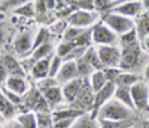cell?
Here are the masks:
<instances>
[{"instance_id": "cell-39", "label": "cell", "mask_w": 149, "mask_h": 128, "mask_svg": "<svg viewBox=\"0 0 149 128\" xmlns=\"http://www.w3.org/2000/svg\"><path fill=\"white\" fill-rule=\"evenodd\" d=\"M93 5H94V10H97L98 14H103V12L110 10L112 0H93Z\"/></svg>"}, {"instance_id": "cell-49", "label": "cell", "mask_w": 149, "mask_h": 128, "mask_svg": "<svg viewBox=\"0 0 149 128\" xmlns=\"http://www.w3.org/2000/svg\"><path fill=\"white\" fill-rule=\"evenodd\" d=\"M131 128H142V127H140V125H139V124H134V125H133V127H131Z\"/></svg>"}, {"instance_id": "cell-44", "label": "cell", "mask_w": 149, "mask_h": 128, "mask_svg": "<svg viewBox=\"0 0 149 128\" xmlns=\"http://www.w3.org/2000/svg\"><path fill=\"white\" fill-rule=\"evenodd\" d=\"M140 45H142V49L145 51L146 54H149V34L146 37H143V39L140 40Z\"/></svg>"}, {"instance_id": "cell-41", "label": "cell", "mask_w": 149, "mask_h": 128, "mask_svg": "<svg viewBox=\"0 0 149 128\" xmlns=\"http://www.w3.org/2000/svg\"><path fill=\"white\" fill-rule=\"evenodd\" d=\"M74 121L76 119H58V121H54L52 128H72Z\"/></svg>"}, {"instance_id": "cell-8", "label": "cell", "mask_w": 149, "mask_h": 128, "mask_svg": "<svg viewBox=\"0 0 149 128\" xmlns=\"http://www.w3.org/2000/svg\"><path fill=\"white\" fill-rule=\"evenodd\" d=\"M131 98L136 112H149V86L146 81H139L131 88Z\"/></svg>"}, {"instance_id": "cell-32", "label": "cell", "mask_w": 149, "mask_h": 128, "mask_svg": "<svg viewBox=\"0 0 149 128\" xmlns=\"http://www.w3.org/2000/svg\"><path fill=\"white\" fill-rule=\"evenodd\" d=\"M37 118V128H52L54 118H52V112H39L36 113Z\"/></svg>"}, {"instance_id": "cell-7", "label": "cell", "mask_w": 149, "mask_h": 128, "mask_svg": "<svg viewBox=\"0 0 149 128\" xmlns=\"http://www.w3.org/2000/svg\"><path fill=\"white\" fill-rule=\"evenodd\" d=\"M100 21V14L97 10H84V9H76L67 17L69 25L79 29H91L95 22Z\"/></svg>"}, {"instance_id": "cell-21", "label": "cell", "mask_w": 149, "mask_h": 128, "mask_svg": "<svg viewBox=\"0 0 149 128\" xmlns=\"http://www.w3.org/2000/svg\"><path fill=\"white\" fill-rule=\"evenodd\" d=\"M142 74L140 73H134V72H121V74L118 76V79L115 81L116 86H127L131 88L134 83H137L139 81H142Z\"/></svg>"}, {"instance_id": "cell-14", "label": "cell", "mask_w": 149, "mask_h": 128, "mask_svg": "<svg viewBox=\"0 0 149 128\" xmlns=\"http://www.w3.org/2000/svg\"><path fill=\"white\" fill-rule=\"evenodd\" d=\"M110 10L116 12L119 15H124V17H128L131 19H136L142 12H143V6H142V2L140 0H133V2H127V3H121V5H116L113 6Z\"/></svg>"}, {"instance_id": "cell-42", "label": "cell", "mask_w": 149, "mask_h": 128, "mask_svg": "<svg viewBox=\"0 0 149 128\" xmlns=\"http://www.w3.org/2000/svg\"><path fill=\"white\" fill-rule=\"evenodd\" d=\"M9 78V73H8V70L5 69V66L2 63H0V86L2 85H5V82H6V79Z\"/></svg>"}, {"instance_id": "cell-20", "label": "cell", "mask_w": 149, "mask_h": 128, "mask_svg": "<svg viewBox=\"0 0 149 128\" xmlns=\"http://www.w3.org/2000/svg\"><path fill=\"white\" fill-rule=\"evenodd\" d=\"M85 115V112L79 110V109H74L73 106L70 107H60V109H54L52 110V118L54 121L58 119H78L79 116Z\"/></svg>"}, {"instance_id": "cell-27", "label": "cell", "mask_w": 149, "mask_h": 128, "mask_svg": "<svg viewBox=\"0 0 149 128\" xmlns=\"http://www.w3.org/2000/svg\"><path fill=\"white\" fill-rule=\"evenodd\" d=\"M72 128H100V125H98L97 119L90 116V113H85V115H82V116H79L76 121H74Z\"/></svg>"}, {"instance_id": "cell-25", "label": "cell", "mask_w": 149, "mask_h": 128, "mask_svg": "<svg viewBox=\"0 0 149 128\" xmlns=\"http://www.w3.org/2000/svg\"><path fill=\"white\" fill-rule=\"evenodd\" d=\"M24 128H37V118H36V113L30 112V110H24L19 115H17L15 118Z\"/></svg>"}, {"instance_id": "cell-35", "label": "cell", "mask_w": 149, "mask_h": 128, "mask_svg": "<svg viewBox=\"0 0 149 128\" xmlns=\"http://www.w3.org/2000/svg\"><path fill=\"white\" fill-rule=\"evenodd\" d=\"M63 58H61L60 55H57V54H54L52 57H51V64H49V76H52V78H55V76L58 74V72H60V69H61V66H63Z\"/></svg>"}, {"instance_id": "cell-16", "label": "cell", "mask_w": 149, "mask_h": 128, "mask_svg": "<svg viewBox=\"0 0 149 128\" xmlns=\"http://www.w3.org/2000/svg\"><path fill=\"white\" fill-rule=\"evenodd\" d=\"M84 81H85V79H82V78H76V79H73V81H70V82H67V83H64V85H61L66 103L72 104L73 101H74V98L78 97L81 88H82V85H84Z\"/></svg>"}, {"instance_id": "cell-46", "label": "cell", "mask_w": 149, "mask_h": 128, "mask_svg": "<svg viewBox=\"0 0 149 128\" xmlns=\"http://www.w3.org/2000/svg\"><path fill=\"white\" fill-rule=\"evenodd\" d=\"M139 125H140L142 128H149V118H145V119H142V121L139 122Z\"/></svg>"}, {"instance_id": "cell-23", "label": "cell", "mask_w": 149, "mask_h": 128, "mask_svg": "<svg viewBox=\"0 0 149 128\" xmlns=\"http://www.w3.org/2000/svg\"><path fill=\"white\" fill-rule=\"evenodd\" d=\"M140 45V39H139V36H137V31L131 30L125 34H122L119 36V40H118V46L121 49H127V48H134V46H139Z\"/></svg>"}, {"instance_id": "cell-53", "label": "cell", "mask_w": 149, "mask_h": 128, "mask_svg": "<svg viewBox=\"0 0 149 128\" xmlns=\"http://www.w3.org/2000/svg\"><path fill=\"white\" fill-rule=\"evenodd\" d=\"M112 2H115V0H112Z\"/></svg>"}, {"instance_id": "cell-10", "label": "cell", "mask_w": 149, "mask_h": 128, "mask_svg": "<svg viewBox=\"0 0 149 128\" xmlns=\"http://www.w3.org/2000/svg\"><path fill=\"white\" fill-rule=\"evenodd\" d=\"M98 58H100L103 69L104 67H119L121 63V48L118 45H103L95 46Z\"/></svg>"}, {"instance_id": "cell-40", "label": "cell", "mask_w": 149, "mask_h": 128, "mask_svg": "<svg viewBox=\"0 0 149 128\" xmlns=\"http://www.w3.org/2000/svg\"><path fill=\"white\" fill-rule=\"evenodd\" d=\"M34 8H36V15H45L49 10L46 6V0H34Z\"/></svg>"}, {"instance_id": "cell-26", "label": "cell", "mask_w": 149, "mask_h": 128, "mask_svg": "<svg viewBox=\"0 0 149 128\" xmlns=\"http://www.w3.org/2000/svg\"><path fill=\"white\" fill-rule=\"evenodd\" d=\"M88 82H90V85H91V88H93L94 93L100 91V89L107 83V79H106V76H104L103 69H102V70H95V72L90 76V78H88Z\"/></svg>"}, {"instance_id": "cell-29", "label": "cell", "mask_w": 149, "mask_h": 128, "mask_svg": "<svg viewBox=\"0 0 149 128\" xmlns=\"http://www.w3.org/2000/svg\"><path fill=\"white\" fill-rule=\"evenodd\" d=\"M84 58L88 61L91 66L95 69V70H102L103 69V64H102V61H100V58H98V52H97V48L93 45V46H90L88 49H86V52H85V55H84Z\"/></svg>"}, {"instance_id": "cell-2", "label": "cell", "mask_w": 149, "mask_h": 128, "mask_svg": "<svg viewBox=\"0 0 149 128\" xmlns=\"http://www.w3.org/2000/svg\"><path fill=\"white\" fill-rule=\"evenodd\" d=\"M97 119H107V121H130L134 119V110L122 104L116 98L109 100L107 103L98 110Z\"/></svg>"}, {"instance_id": "cell-34", "label": "cell", "mask_w": 149, "mask_h": 128, "mask_svg": "<svg viewBox=\"0 0 149 128\" xmlns=\"http://www.w3.org/2000/svg\"><path fill=\"white\" fill-rule=\"evenodd\" d=\"M86 29H79V27H73V25H69V27L66 29L63 37H61V40H66V42H73L74 39H76L78 36H81Z\"/></svg>"}, {"instance_id": "cell-13", "label": "cell", "mask_w": 149, "mask_h": 128, "mask_svg": "<svg viewBox=\"0 0 149 128\" xmlns=\"http://www.w3.org/2000/svg\"><path fill=\"white\" fill-rule=\"evenodd\" d=\"M76 78H79L76 61L74 60H64L58 74L55 76V79L58 81L60 85H64V83H67V82H70L73 79H76Z\"/></svg>"}, {"instance_id": "cell-28", "label": "cell", "mask_w": 149, "mask_h": 128, "mask_svg": "<svg viewBox=\"0 0 149 128\" xmlns=\"http://www.w3.org/2000/svg\"><path fill=\"white\" fill-rule=\"evenodd\" d=\"M12 12L22 18H33L36 15V8H34V3L33 2H27V3H22L17 8L12 9Z\"/></svg>"}, {"instance_id": "cell-38", "label": "cell", "mask_w": 149, "mask_h": 128, "mask_svg": "<svg viewBox=\"0 0 149 128\" xmlns=\"http://www.w3.org/2000/svg\"><path fill=\"white\" fill-rule=\"evenodd\" d=\"M103 72H104V76H106L107 82H113L115 83V81L118 79V76L122 72V69L121 67H104Z\"/></svg>"}, {"instance_id": "cell-48", "label": "cell", "mask_w": 149, "mask_h": 128, "mask_svg": "<svg viewBox=\"0 0 149 128\" xmlns=\"http://www.w3.org/2000/svg\"><path fill=\"white\" fill-rule=\"evenodd\" d=\"M3 42H5V31L2 29V25H0V46L3 45Z\"/></svg>"}, {"instance_id": "cell-11", "label": "cell", "mask_w": 149, "mask_h": 128, "mask_svg": "<svg viewBox=\"0 0 149 128\" xmlns=\"http://www.w3.org/2000/svg\"><path fill=\"white\" fill-rule=\"evenodd\" d=\"M115 89H116V85L113 82H107L100 91L95 93V97H94V106H93V110L90 113V116L97 119V115H98V110H100L109 100L113 98V94H115Z\"/></svg>"}, {"instance_id": "cell-51", "label": "cell", "mask_w": 149, "mask_h": 128, "mask_svg": "<svg viewBox=\"0 0 149 128\" xmlns=\"http://www.w3.org/2000/svg\"><path fill=\"white\" fill-rule=\"evenodd\" d=\"M2 119H3V118H2V115H0V121H2Z\"/></svg>"}, {"instance_id": "cell-6", "label": "cell", "mask_w": 149, "mask_h": 128, "mask_svg": "<svg viewBox=\"0 0 149 128\" xmlns=\"http://www.w3.org/2000/svg\"><path fill=\"white\" fill-rule=\"evenodd\" d=\"M91 37L94 46H103V45H118L119 36L110 30L107 25L100 19L91 27Z\"/></svg>"}, {"instance_id": "cell-24", "label": "cell", "mask_w": 149, "mask_h": 128, "mask_svg": "<svg viewBox=\"0 0 149 128\" xmlns=\"http://www.w3.org/2000/svg\"><path fill=\"white\" fill-rule=\"evenodd\" d=\"M113 98H116L118 101H121L122 104H125L127 107H130L131 110H134V104H133V98H131L130 88H127V86H116Z\"/></svg>"}, {"instance_id": "cell-30", "label": "cell", "mask_w": 149, "mask_h": 128, "mask_svg": "<svg viewBox=\"0 0 149 128\" xmlns=\"http://www.w3.org/2000/svg\"><path fill=\"white\" fill-rule=\"evenodd\" d=\"M76 66H78V73H79V78L82 79H88L90 76L95 72V69L91 66V64L86 61L84 57H81L79 60H76Z\"/></svg>"}, {"instance_id": "cell-15", "label": "cell", "mask_w": 149, "mask_h": 128, "mask_svg": "<svg viewBox=\"0 0 149 128\" xmlns=\"http://www.w3.org/2000/svg\"><path fill=\"white\" fill-rule=\"evenodd\" d=\"M5 88H8L9 91L15 93V94H19V95H26L29 93V89L31 88V85L29 83L26 76H9L6 79L5 85H2Z\"/></svg>"}, {"instance_id": "cell-52", "label": "cell", "mask_w": 149, "mask_h": 128, "mask_svg": "<svg viewBox=\"0 0 149 128\" xmlns=\"http://www.w3.org/2000/svg\"><path fill=\"white\" fill-rule=\"evenodd\" d=\"M148 86H149V82H148Z\"/></svg>"}, {"instance_id": "cell-3", "label": "cell", "mask_w": 149, "mask_h": 128, "mask_svg": "<svg viewBox=\"0 0 149 128\" xmlns=\"http://www.w3.org/2000/svg\"><path fill=\"white\" fill-rule=\"evenodd\" d=\"M100 19L110 30H113L118 36H122V34L134 30V19H131L128 17H124V15H119L113 10H107V12L100 14Z\"/></svg>"}, {"instance_id": "cell-45", "label": "cell", "mask_w": 149, "mask_h": 128, "mask_svg": "<svg viewBox=\"0 0 149 128\" xmlns=\"http://www.w3.org/2000/svg\"><path fill=\"white\" fill-rule=\"evenodd\" d=\"M142 78H143V81L149 82V61L146 63V66H145V69L142 72Z\"/></svg>"}, {"instance_id": "cell-50", "label": "cell", "mask_w": 149, "mask_h": 128, "mask_svg": "<svg viewBox=\"0 0 149 128\" xmlns=\"http://www.w3.org/2000/svg\"><path fill=\"white\" fill-rule=\"evenodd\" d=\"M0 128H6V127H5V125H2V124H0Z\"/></svg>"}, {"instance_id": "cell-31", "label": "cell", "mask_w": 149, "mask_h": 128, "mask_svg": "<svg viewBox=\"0 0 149 128\" xmlns=\"http://www.w3.org/2000/svg\"><path fill=\"white\" fill-rule=\"evenodd\" d=\"M100 128H131L134 125V119L130 121H107V119H97Z\"/></svg>"}, {"instance_id": "cell-36", "label": "cell", "mask_w": 149, "mask_h": 128, "mask_svg": "<svg viewBox=\"0 0 149 128\" xmlns=\"http://www.w3.org/2000/svg\"><path fill=\"white\" fill-rule=\"evenodd\" d=\"M55 85H60V83H58V81L55 78H52V76H48V78H43L40 81H36V86L39 88L42 93L46 91V89H49V88L55 86Z\"/></svg>"}, {"instance_id": "cell-17", "label": "cell", "mask_w": 149, "mask_h": 128, "mask_svg": "<svg viewBox=\"0 0 149 128\" xmlns=\"http://www.w3.org/2000/svg\"><path fill=\"white\" fill-rule=\"evenodd\" d=\"M49 64H51V57L33 63V66L30 69V74H31V78L34 79V82L49 76Z\"/></svg>"}, {"instance_id": "cell-12", "label": "cell", "mask_w": 149, "mask_h": 128, "mask_svg": "<svg viewBox=\"0 0 149 128\" xmlns=\"http://www.w3.org/2000/svg\"><path fill=\"white\" fill-rule=\"evenodd\" d=\"M0 63L5 66L9 76H26V69L22 67V63L18 60L15 54H9V52L0 54Z\"/></svg>"}, {"instance_id": "cell-18", "label": "cell", "mask_w": 149, "mask_h": 128, "mask_svg": "<svg viewBox=\"0 0 149 128\" xmlns=\"http://www.w3.org/2000/svg\"><path fill=\"white\" fill-rule=\"evenodd\" d=\"M46 98V101L49 103V106H51V109L54 110L55 107H58L61 103H66L64 101V95H63V88H61V85H55L52 88L46 89V91L42 93Z\"/></svg>"}, {"instance_id": "cell-43", "label": "cell", "mask_w": 149, "mask_h": 128, "mask_svg": "<svg viewBox=\"0 0 149 128\" xmlns=\"http://www.w3.org/2000/svg\"><path fill=\"white\" fill-rule=\"evenodd\" d=\"M5 127H6V128H24L17 119H9V121L5 124Z\"/></svg>"}, {"instance_id": "cell-33", "label": "cell", "mask_w": 149, "mask_h": 128, "mask_svg": "<svg viewBox=\"0 0 149 128\" xmlns=\"http://www.w3.org/2000/svg\"><path fill=\"white\" fill-rule=\"evenodd\" d=\"M69 27V22L67 19H57L54 24H51V27H49V31H51L52 36H57V37H63L66 29Z\"/></svg>"}, {"instance_id": "cell-1", "label": "cell", "mask_w": 149, "mask_h": 128, "mask_svg": "<svg viewBox=\"0 0 149 128\" xmlns=\"http://www.w3.org/2000/svg\"><path fill=\"white\" fill-rule=\"evenodd\" d=\"M149 61V54H146L142 49V45L134 46V48H127L121 49V63L119 67L124 72H134L140 73L143 72L146 63Z\"/></svg>"}, {"instance_id": "cell-22", "label": "cell", "mask_w": 149, "mask_h": 128, "mask_svg": "<svg viewBox=\"0 0 149 128\" xmlns=\"http://www.w3.org/2000/svg\"><path fill=\"white\" fill-rule=\"evenodd\" d=\"M134 29L137 31V36H139L140 40L149 34V12L143 10L142 14L134 19Z\"/></svg>"}, {"instance_id": "cell-4", "label": "cell", "mask_w": 149, "mask_h": 128, "mask_svg": "<svg viewBox=\"0 0 149 128\" xmlns=\"http://www.w3.org/2000/svg\"><path fill=\"white\" fill-rule=\"evenodd\" d=\"M26 110L34 112V113H39V112H52L51 106L46 101L45 95L42 94V91L36 85L31 86L29 89V93L24 95V101H22V106Z\"/></svg>"}, {"instance_id": "cell-54", "label": "cell", "mask_w": 149, "mask_h": 128, "mask_svg": "<svg viewBox=\"0 0 149 128\" xmlns=\"http://www.w3.org/2000/svg\"><path fill=\"white\" fill-rule=\"evenodd\" d=\"M148 118H149V115H148Z\"/></svg>"}, {"instance_id": "cell-9", "label": "cell", "mask_w": 149, "mask_h": 128, "mask_svg": "<svg viewBox=\"0 0 149 128\" xmlns=\"http://www.w3.org/2000/svg\"><path fill=\"white\" fill-rule=\"evenodd\" d=\"M94 97H95V93L93 91L88 79H85L78 97L74 98V101L70 106H73L74 109H79V110H82L85 113H91L93 106H94Z\"/></svg>"}, {"instance_id": "cell-5", "label": "cell", "mask_w": 149, "mask_h": 128, "mask_svg": "<svg viewBox=\"0 0 149 128\" xmlns=\"http://www.w3.org/2000/svg\"><path fill=\"white\" fill-rule=\"evenodd\" d=\"M37 29H30L27 31H21L15 36L12 48H14V54L19 58H27L34 48V37H36Z\"/></svg>"}, {"instance_id": "cell-47", "label": "cell", "mask_w": 149, "mask_h": 128, "mask_svg": "<svg viewBox=\"0 0 149 128\" xmlns=\"http://www.w3.org/2000/svg\"><path fill=\"white\" fill-rule=\"evenodd\" d=\"M142 2V6H143V10L149 12V0H140Z\"/></svg>"}, {"instance_id": "cell-37", "label": "cell", "mask_w": 149, "mask_h": 128, "mask_svg": "<svg viewBox=\"0 0 149 128\" xmlns=\"http://www.w3.org/2000/svg\"><path fill=\"white\" fill-rule=\"evenodd\" d=\"M67 3H72L76 9H84V10H94V5L93 0H66Z\"/></svg>"}, {"instance_id": "cell-19", "label": "cell", "mask_w": 149, "mask_h": 128, "mask_svg": "<svg viewBox=\"0 0 149 128\" xmlns=\"http://www.w3.org/2000/svg\"><path fill=\"white\" fill-rule=\"evenodd\" d=\"M17 106L12 104L10 101L8 100V97L5 95L2 86H0V115L5 121H9V119H14V115L17 112Z\"/></svg>"}]
</instances>
